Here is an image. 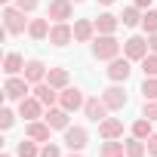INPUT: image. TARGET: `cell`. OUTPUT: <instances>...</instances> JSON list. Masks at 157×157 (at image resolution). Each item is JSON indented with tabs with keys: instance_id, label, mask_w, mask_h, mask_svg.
<instances>
[{
	"instance_id": "cell-9",
	"label": "cell",
	"mask_w": 157,
	"mask_h": 157,
	"mask_svg": "<svg viewBox=\"0 0 157 157\" xmlns=\"http://www.w3.org/2000/svg\"><path fill=\"white\" fill-rule=\"evenodd\" d=\"M132 74V68H129V59L123 56V59H111V65H108V77L114 83H120V80H126V77Z\"/></svg>"
},
{
	"instance_id": "cell-14",
	"label": "cell",
	"mask_w": 157,
	"mask_h": 157,
	"mask_svg": "<svg viewBox=\"0 0 157 157\" xmlns=\"http://www.w3.org/2000/svg\"><path fill=\"white\" fill-rule=\"evenodd\" d=\"M40 108H43V102H40L37 96H34V99H22V102H19V114H22L28 123L40 117Z\"/></svg>"
},
{
	"instance_id": "cell-8",
	"label": "cell",
	"mask_w": 157,
	"mask_h": 157,
	"mask_svg": "<svg viewBox=\"0 0 157 157\" xmlns=\"http://www.w3.org/2000/svg\"><path fill=\"white\" fill-rule=\"evenodd\" d=\"M3 93H6V99L22 102V99H28V80H25V77H10L6 86H3Z\"/></svg>"
},
{
	"instance_id": "cell-10",
	"label": "cell",
	"mask_w": 157,
	"mask_h": 157,
	"mask_svg": "<svg viewBox=\"0 0 157 157\" xmlns=\"http://www.w3.org/2000/svg\"><path fill=\"white\" fill-rule=\"evenodd\" d=\"M102 99H105L108 111H120V108H126V93H123L120 86H108V90L102 93Z\"/></svg>"
},
{
	"instance_id": "cell-36",
	"label": "cell",
	"mask_w": 157,
	"mask_h": 157,
	"mask_svg": "<svg viewBox=\"0 0 157 157\" xmlns=\"http://www.w3.org/2000/svg\"><path fill=\"white\" fill-rule=\"evenodd\" d=\"M148 46H151V52H157V34H148Z\"/></svg>"
},
{
	"instance_id": "cell-22",
	"label": "cell",
	"mask_w": 157,
	"mask_h": 157,
	"mask_svg": "<svg viewBox=\"0 0 157 157\" xmlns=\"http://www.w3.org/2000/svg\"><path fill=\"white\" fill-rule=\"evenodd\" d=\"M3 71H6L10 77H16L19 71H25V59H22L19 52H10V56L3 59Z\"/></svg>"
},
{
	"instance_id": "cell-35",
	"label": "cell",
	"mask_w": 157,
	"mask_h": 157,
	"mask_svg": "<svg viewBox=\"0 0 157 157\" xmlns=\"http://www.w3.org/2000/svg\"><path fill=\"white\" fill-rule=\"evenodd\" d=\"M148 154H154V157H157V136H151V139H148Z\"/></svg>"
},
{
	"instance_id": "cell-11",
	"label": "cell",
	"mask_w": 157,
	"mask_h": 157,
	"mask_svg": "<svg viewBox=\"0 0 157 157\" xmlns=\"http://www.w3.org/2000/svg\"><path fill=\"white\" fill-rule=\"evenodd\" d=\"M83 111H86V117L96 120V123H102V120L108 117V105H105V99H86V102H83Z\"/></svg>"
},
{
	"instance_id": "cell-2",
	"label": "cell",
	"mask_w": 157,
	"mask_h": 157,
	"mask_svg": "<svg viewBox=\"0 0 157 157\" xmlns=\"http://www.w3.org/2000/svg\"><path fill=\"white\" fill-rule=\"evenodd\" d=\"M3 25H6V34H22L25 31V13L19 6H6L3 10Z\"/></svg>"
},
{
	"instance_id": "cell-29",
	"label": "cell",
	"mask_w": 157,
	"mask_h": 157,
	"mask_svg": "<svg viewBox=\"0 0 157 157\" xmlns=\"http://www.w3.org/2000/svg\"><path fill=\"white\" fill-rule=\"evenodd\" d=\"M142 96H145V102H148V99H157V77H145Z\"/></svg>"
},
{
	"instance_id": "cell-27",
	"label": "cell",
	"mask_w": 157,
	"mask_h": 157,
	"mask_svg": "<svg viewBox=\"0 0 157 157\" xmlns=\"http://www.w3.org/2000/svg\"><path fill=\"white\" fill-rule=\"evenodd\" d=\"M16 151H19V157H40V151H37V145H34V139H28V142L22 139Z\"/></svg>"
},
{
	"instance_id": "cell-26",
	"label": "cell",
	"mask_w": 157,
	"mask_h": 157,
	"mask_svg": "<svg viewBox=\"0 0 157 157\" xmlns=\"http://www.w3.org/2000/svg\"><path fill=\"white\" fill-rule=\"evenodd\" d=\"M132 136L148 142V139H151V120H136V123H132Z\"/></svg>"
},
{
	"instance_id": "cell-28",
	"label": "cell",
	"mask_w": 157,
	"mask_h": 157,
	"mask_svg": "<svg viewBox=\"0 0 157 157\" xmlns=\"http://www.w3.org/2000/svg\"><path fill=\"white\" fill-rule=\"evenodd\" d=\"M142 71H145V77H157V52L142 59Z\"/></svg>"
},
{
	"instance_id": "cell-25",
	"label": "cell",
	"mask_w": 157,
	"mask_h": 157,
	"mask_svg": "<svg viewBox=\"0 0 157 157\" xmlns=\"http://www.w3.org/2000/svg\"><path fill=\"white\" fill-rule=\"evenodd\" d=\"M120 22H123L126 28H136V25L142 22V16H139V6H129V10H123V16H120Z\"/></svg>"
},
{
	"instance_id": "cell-33",
	"label": "cell",
	"mask_w": 157,
	"mask_h": 157,
	"mask_svg": "<svg viewBox=\"0 0 157 157\" xmlns=\"http://www.w3.org/2000/svg\"><path fill=\"white\" fill-rule=\"evenodd\" d=\"M37 3H40V0H16V6H19L22 13H31V10H34Z\"/></svg>"
},
{
	"instance_id": "cell-41",
	"label": "cell",
	"mask_w": 157,
	"mask_h": 157,
	"mask_svg": "<svg viewBox=\"0 0 157 157\" xmlns=\"http://www.w3.org/2000/svg\"><path fill=\"white\" fill-rule=\"evenodd\" d=\"M71 157H80V154H71Z\"/></svg>"
},
{
	"instance_id": "cell-34",
	"label": "cell",
	"mask_w": 157,
	"mask_h": 157,
	"mask_svg": "<svg viewBox=\"0 0 157 157\" xmlns=\"http://www.w3.org/2000/svg\"><path fill=\"white\" fill-rule=\"evenodd\" d=\"M40 157H62V154H59L56 145H43V148H40Z\"/></svg>"
},
{
	"instance_id": "cell-20",
	"label": "cell",
	"mask_w": 157,
	"mask_h": 157,
	"mask_svg": "<svg viewBox=\"0 0 157 157\" xmlns=\"http://www.w3.org/2000/svg\"><path fill=\"white\" fill-rule=\"evenodd\" d=\"M123 154H126V145L117 139H105V145L99 151V157H123Z\"/></svg>"
},
{
	"instance_id": "cell-39",
	"label": "cell",
	"mask_w": 157,
	"mask_h": 157,
	"mask_svg": "<svg viewBox=\"0 0 157 157\" xmlns=\"http://www.w3.org/2000/svg\"><path fill=\"white\" fill-rule=\"evenodd\" d=\"M0 3H10V0H0Z\"/></svg>"
},
{
	"instance_id": "cell-1",
	"label": "cell",
	"mask_w": 157,
	"mask_h": 157,
	"mask_svg": "<svg viewBox=\"0 0 157 157\" xmlns=\"http://www.w3.org/2000/svg\"><path fill=\"white\" fill-rule=\"evenodd\" d=\"M93 56L96 59H117L120 56V43L114 40V34H99L96 37V43H93Z\"/></svg>"
},
{
	"instance_id": "cell-13",
	"label": "cell",
	"mask_w": 157,
	"mask_h": 157,
	"mask_svg": "<svg viewBox=\"0 0 157 157\" xmlns=\"http://www.w3.org/2000/svg\"><path fill=\"white\" fill-rule=\"evenodd\" d=\"M34 96L46 105V108H52L56 102H59V93H56V86H49L46 80H40V83H34Z\"/></svg>"
},
{
	"instance_id": "cell-32",
	"label": "cell",
	"mask_w": 157,
	"mask_h": 157,
	"mask_svg": "<svg viewBox=\"0 0 157 157\" xmlns=\"http://www.w3.org/2000/svg\"><path fill=\"white\" fill-rule=\"evenodd\" d=\"M13 120H16V117H13V111H6V108L0 111V126H3V129H10V126H13Z\"/></svg>"
},
{
	"instance_id": "cell-17",
	"label": "cell",
	"mask_w": 157,
	"mask_h": 157,
	"mask_svg": "<svg viewBox=\"0 0 157 157\" xmlns=\"http://www.w3.org/2000/svg\"><path fill=\"white\" fill-rule=\"evenodd\" d=\"M93 34H96V22H90V19H80V22H74V40L86 43V40H93Z\"/></svg>"
},
{
	"instance_id": "cell-16",
	"label": "cell",
	"mask_w": 157,
	"mask_h": 157,
	"mask_svg": "<svg viewBox=\"0 0 157 157\" xmlns=\"http://www.w3.org/2000/svg\"><path fill=\"white\" fill-rule=\"evenodd\" d=\"M49 129H52V126H49L46 120H43V123H40V120H31V123L25 126V136L34 139V142H49Z\"/></svg>"
},
{
	"instance_id": "cell-19",
	"label": "cell",
	"mask_w": 157,
	"mask_h": 157,
	"mask_svg": "<svg viewBox=\"0 0 157 157\" xmlns=\"http://www.w3.org/2000/svg\"><path fill=\"white\" fill-rule=\"evenodd\" d=\"M117 25H120V19L111 16V13H102V16L96 19V31H99V34H114Z\"/></svg>"
},
{
	"instance_id": "cell-37",
	"label": "cell",
	"mask_w": 157,
	"mask_h": 157,
	"mask_svg": "<svg viewBox=\"0 0 157 157\" xmlns=\"http://www.w3.org/2000/svg\"><path fill=\"white\" fill-rule=\"evenodd\" d=\"M136 6H139V10H145V6H151V0H136Z\"/></svg>"
},
{
	"instance_id": "cell-12",
	"label": "cell",
	"mask_w": 157,
	"mask_h": 157,
	"mask_svg": "<svg viewBox=\"0 0 157 157\" xmlns=\"http://www.w3.org/2000/svg\"><path fill=\"white\" fill-rule=\"evenodd\" d=\"M25 80H28V83H40V80H46V65H43L40 59L25 62Z\"/></svg>"
},
{
	"instance_id": "cell-38",
	"label": "cell",
	"mask_w": 157,
	"mask_h": 157,
	"mask_svg": "<svg viewBox=\"0 0 157 157\" xmlns=\"http://www.w3.org/2000/svg\"><path fill=\"white\" fill-rule=\"evenodd\" d=\"M99 3H105V6H111V3H114V0H99Z\"/></svg>"
},
{
	"instance_id": "cell-3",
	"label": "cell",
	"mask_w": 157,
	"mask_h": 157,
	"mask_svg": "<svg viewBox=\"0 0 157 157\" xmlns=\"http://www.w3.org/2000/svg\"><path fill=\"white\" fill-rule=\"evenodd\" d=\"M148 49H151V46H148L145 37H129V40L123 43V56H126L129 62H142V59L148 56Z\"/></svg>"
},
{
	"instance_id": "cell-30",
	"label": "cell",
	"mask_w": 157,
	"mask_h": 157,
	"mask_svg": "<svg viewBox=\"0 0 157 157\" xmlns=\"http://www.w3.org/2000/svg\"><path fill=\"white\" fill-rule=\"evenodd\" d=\"M142 25H145V31H148V34H157V13H154V10H148V13L142 16Z\"/></svg>"
},
{
	"instance_id": "cell-24",
	"label": "cell",
	"mask_w": 157,
	"mask_h": 157,
	"mask_svg": "<svg viewBox=\"0 0 157 157\" xmlns=\"http://www.w3.org/2000/svg\"><path fill=\"white\" fill-rule=\"evenodd\" d=\"M145 151H148V145H145V139H129L126 142V157H145Z\"/></svg>"
},
{
	"instance_id": "cell-6",
	"label": "cell",
	"mask_w": 157,
	"mask_h": 157,
	"mask_svg": "<svg viewBox=\"0 0 157 157\" xmlns=\"http://www.w3.org/2000/svg\"><path fill=\"white\" fill-rule=\"evenodd\" d=\"M59 105H62L65 111L83 108V96H80V90H77V86H65V90L59 93Z\"/></svg>"
},
{
	"instance_id": "cell-18",
	"label": "cell",
	"mask_w": 157,
	"mask_h": 157,
	"mask_svg": "<svg viewBox=\"0 0 157 157\" xmlns=\"http://www.w3.org/2000/svg\"><path fill=\"white\" fill-rule=\"evenodd\" d=\"M43 117H46V123H49L52 129H68V111H65V108H49Z\"/></svg>"
},
{
	"instance_id": "cell-31",
	"label": "cell",
	"mask_w": 157,
	"mask_h": 157,
	"mask_svg": "<svg viewBox=\"0 0 157 157\" xmlns=\"http://www.w3.org/2000/svg\"><path fill=\"white\" fill-rule=\"evenodd\" d=\"M145 117L148 120H157V99H148L145 102Z\"/></svg>"
},
{
	"instance_id": "cell-15",
	"label": "cell",
	"mask_w": 157,
	"mask_h": 157,
	"mask_svg": "<svg viewBox=\"0 0 157 157\" xmlns=\"http://www.w3.org/2000/svg\"><path fill=\"white\" fill-rule=\"evenodd\" d=\"M99 136H102V139H120V136H123V123H120L117 117H105V120L99 123Z\"/></svg>"
},
{
	"instance_id": "cell-5",
	"label": "cell",
	"mask_w": 157,
	"mask_h": 157,
	"mask_svg": "<svg viewBox=\"0 0 157 157\" xmlns=\"http://www.w3.org/2000/svg\"><path fill=\"white\" fill-rule=\"evenodd\" d=\"M71 13H74V0H49L46 19H52V22H68Z\"/></svg>"
},
{
	"instance_id": "cell-42",
	"label": "cell",
	"mask_w": 157,
	"mask_h": 157,
	"mask_svg": "<svg viewBox=\"0 0 157 157\" xmlns=\"http://www.w3.org/2000/svg\"><path fill=\"white\" fill-rule=\"evenodd\" d=\"M74 3H80V0H74Z\"/></svg>"
},
{
	"instance_id": "cell-4",
	"label": "cell",
	"mask_w": 157,
	"mask_h": 157,
	"mask_svg": "<svg viewBox=\"0 0 157 157\" xmlns=\"http://www.w3.org/2000/svg\"><path fill=\"white\" fill-rule=\"evenodd\" d=\"M74 40V28L68 25V22H56L52 28H49V43L52 46H68Z\"/></svg>"
},
{
	"instance_id": "cell-21",
	"label": "cell",
	"mask_w": 157,
	"mask_h": 157,
	"mask_svg": "<svg viewBox=\"0 0 157 157\" xmlns=\"http://www.w3.org/2000/svg\"><path fill=\"white\" fill-rule=\"evenodd\" d=\"M46 83L56 86V90H65V86H68V71H65V68H49V71H46Z\"/></svg>"
},
{
	"instance_id": "cell-40",
	"label": "cell",
	"mask_w": 157,
	"mask_h": 157,
	"mask_svg": "<svg viewBox=\"0 0 157 157\" xmlns=\"http://www.w3.org/2000/svg\"><path fill=\"white\" fill-rule=\"evenodd\" d=\"M0 157H10V154H0Z\"/></svg>"
},
{
	"instance_id": "cell-23",
	"label": "cell",
	"mask_w": 157,
	"mask_h": 157,
	"mask_svg": "<svg viewBox=\"0 0 157 157\" xmlns=\"http://www.w3.org/2000/svg\"><path fill=\"white\" fill-rule=\"evenodd\" d=\"M28 34H31L34 40H43V37H49V22H46V19H34V22L28 25Z\"/></svg>"
},
{
	"instance_id": "cell-7",
	"label": "cell",
	"mask_w": 157,
	"mask_h": 157,
	"mask_svg": "<svg viewBox=\"0 0 157 157\" xmlns=\"http://www.w3.org/2000/svg\"><path fill=\"white\" fill-rule=\"evenodd\" d=\"M86 139H90V136H86L83 126H68V129H65V145H68L71 151H83V148H86Z\"/></svg>"
}]
</instances>
